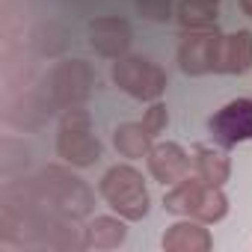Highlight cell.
<instances>
[{"instance_id": "9c48e42d", "label": "cell", "mask_w": 252, "mask_h": 252, "mask_svg": "<svg viewBox=\"0 0 252 252\" xmlns=\"http://www.w3.org/2000/svg\"><path fill=\"white\" fill-rule=\"evenodd\" d=\"M131 24L119 18V15H101L95 21H89V45L95 48V54L107 57V60H119L128 54L131 48Z\"/></svg>"}, {"instance_id": "5b68a950", "label": "cell", "mask_w": 252, "mask_h": 252, "mask_svg": "<svg viewBox=\"0 0 252 252\" xmlns=\"http://www.w3.org/2000/svg\"><path fill=\"white\" fill-rule=\"evenodd\" d=\"M116 89H122L125 95H131L137 101H158L166 92V71L152 63L149 57H137V54H125L113 63L110 71Z\"/></svg>"}, {"instance_id": "4fadbf2b", "label": "cell", "mask_w": 252, "mask_h": 252, "mask_svg": "<svg viewBox=\"0 0 252 252\" xmlns=\"http://www.w3.org/2000/svg\"><path fill=\"white\" fill-rule=\"evenodd\" d=\"M128 220L125 217H95L83 228L86 249H119L128 237Z\"/></svg>"}, {"instance_id": "6da1fadb", "label": "cell", "mask_w": 252, "mask_h": 252, "mask_svg": "<svg viewBox=\"0 0 252 252\" xmlns=\"http://www.w3.org/2000/svg\"><path fill=\"white\" fill-rule=\"evenodd\" d=\"M30 193L48 205L51 211H57L60 217H68V220H83L92 214V205H95V193L89 190L86 181H80L77 175H71L68 169L63 166H48L42 169L36 178H24Z\"/></svg>"}, {"instance_id": "e0dca14e", "label": "cell", "mask_w": 252, "mask_h": 252, "mask_svg": "<svg viewBox=\"0 0 252 252\" xmlns=\"http://www.w3.org/2000/svg\"><path fill=\"white\" fill-rule=\"evenodd\" d=\"M166 125H169V110H166V104L152 101V107H149L146 116H143V128H146L152 137H160V134L166 131Z\"/></svg>"}, {"instance_id": "7c38bea8", "label": "cell", "mask_w": 252, "mask_h": 252, "mask_svg": "<svg viewBox=\"0 0 252 252\" xmlns=\"http://www.w3.org/2000/svg\"><path fill=\"white\" fill-rule=\"evenodd\" d=\"M160 243H163L166 252H208L214 246V237L205 228V222L187 217V220L169 225L163 231V240Z\"/></svg>"}, {"instance_id": "30bf717a", "label": "cell", "mask_w": 252, "mask_h": 252, "mask_svg": "<svg viewBox=\"0 0 252 252\" xmlns=\"http://www.w3.org/2000/svg\"><path fill=\"white\" fill-rule=\"evenodd\" d=\"M214 39H217V27H211V30H187L181 45H178V68L184 74H190V77L211 74Z\"/></svg>"}, {"instance_id": "7a4b0ae2", "label": "cell", "mask_w": 252, "mask_h": 252, "mask_svg": "<svg viewBox=\"0 0 252 252\" xmlns=\"http://www.w3.org/2000/svg\"><path fill=\"white\" fill-rule=\"evenodd\" d=\"M163 208L178 217L199 220L205 225L220 222L228 214V199L220 187L208 184L199 175H184L178 184H172L163 196Z\"/></svg>"}, {"instance_id": "ac0fdd59", "label": "cell", "mask_w": 252, "mask_h": 252, "mask_svg": "<svg viewBox=\"0 0 252 252\" xmlns=\"http://www.w3.org/2000/svg\"><path fill=\"white\" fill-rule=\"evenodd\" d=\"M137 9L149 21H169L172 18V0H137Z\"/></svg>"}, {"instance_id": "3957f363", "label": "cell", "mask_w": 252, "mask_h": 252, "mask_svg": "<svg viewBox=\"0 0 252 252\" xmlns=\"http://www.w3.org/2000/svg\"><path fill=\"white\" fill-rule=\"evenodd\" d=\"M98 193H101V199H104L119 217H125L128 222L143 220V217L149 214V205H152L143 172L134 169V166H128V163L110 166V169L101 175V181H98Z\"/></svg>"}, {"instance_id": "d6986e66", "label": "cell", "mask_w": 252, "mask_h": 252, "mask_svg": "<svg viewBox=\"0 0 252 252\" xmlns=\"http://www.w3.org/2000/svg\"><path fill=\"white\" fill-rule=\"evenodd\" d=\"M240 9H243V15L252 18V0H240Z\"/></svg>"}, {"instance_id": "9a60e30c", "label": "cell", "mask_w": 252, "mask_h": 252, "mask_svg": "<svg viewBox=\"0 0 252 252\" xmlns=\"http://www.w3.org/2000/svg\"><path fill=\"white\" fill-rule=\"evenodd\" d=\"M193 163H196V175L205 178V181L214 184V187H222V184L228 181V175H231V160H228L222 152L211 149V146H196Z\"/></svg>"}, {"instance_id": "ba28073f", "label": "cell", "mask_w": 252, "mask_h": 252, "mask_svg": "<svg viewBox=\"0 0 252 252\" xmlns=\"http://www.w3.org/2000/svg\"><path fill=\"white\" fill-rule=\"evenodd\" d=\"M252 68V33L234 30V33H217L214 39V74H246Z\"/></svg>"}, {"instance_id": "8fae6325", "label": "cell", "mask_w": 252, "mask_h": 252, "mask_svg": "<svg viewBox=\"0 0 252 252\" xmlns=\"http://www.w3.org/2000/svg\"><path fill=\"white\" fill-rule=\"evenodd\" d=\"M149 160V172L155 181H160L163 187L178 184L187 172H190V155L178 146V143H158L152 146V152L146 155Z\"/></svg>"}, {"instance_id": "5bb4252c", "label": "cell", "mask_w": 252, "mask_h": 252, "mask_svg": "<svg viewBox=\"0 0 252 252\" xmlns=\"http://www.w3.org/2000/svg\"><path fill=\"white\" fill-rule=\"evenodd\" d=\"M152 134L143 128V122H122L119 128L113 131V146L122 158L128 160H140L152 152Z\"/></svg>"}, {"instance_id": "277c9868", "label": "cell", "mask_w": 252, "mask_h": 252, "mask_svg": "<svg viewBox=\"0 0 252 252\" xmlns=\"http://www.w3.org/2000/svg\"><path fill=\"white\" fill-rule=\"evenodd\" d=\"M57 155L77 169L95 166L101 160V143L98 137H92V116L80 104L63 110L60 134H57Z\"/></svg>"}, {"instance_id": "8992f818", "label": "cell", "mask_w": 252, "mask_h": 252, "mask_svg": "<svg viewBox=\"0 0 252 252\" xmlns=\"http://www.w3.org/2000/svg\"><path fill=\"white\" fill-rule=\"evenodd\" d=\"M92 86H95V71L89 68V63L65 60L51 68V74L42 86V95L51 104V110H68V107L83 104L89 98Z\"/></svg>"}, {"instance_id": "52a82bcc", "label": "cell", "mask_w": 252, "mask_h": 252, "mask_svg": "<svg viewBox=\"0 0 252 252\" xmlns=\"http://www.w3.org/2000/svg\"><path fill=\"white\" fill-rule=\"evenodd\" d=\"M208 128H211V137L225 149L249 143L252 140V98H234L222 104L211 116Z\"/></svg>"}, {"instance_id": "2e32d148", "label": "cell", "mask_w": 252, "mask_h": 252, "mask_svg": "<svg viewBox=\"0 0 252 252\" xmlns=\"http://www.w3.org/2000/svg\"><path fill=\"white\" fill-rule=\"evenodd\" d=\"M217 0H181L178 21L184 30H211L217 27Z\"/></svg>"}]
</instances>
